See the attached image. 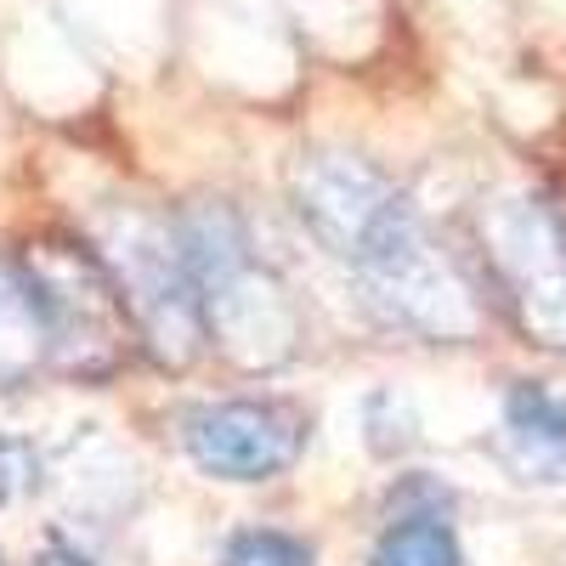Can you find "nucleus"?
<instances>
[{
    "label": "nucleus",
    "mask_w": 566,
    "mask_h": 566,
    "mask_svg": "<svg viewBox=\"0 0 566 566\" xmlns=\"http://www.w3.org/2000/svg\"><path fill=\"white\" fill-rule=\"evenodd\" d=\"M504 453L527 470V476H555L566 470V413L538 397V391H515L504 413Z\"/></svg>",
    "instance_id": "6"
},
{
    "label": "nucleus",
    "mask_w": 566,
    "mask_h": 566,
    "mask_svg": "<svg viewBox=\"0 0 566 566\" xmlns=\"http://www.w3.org/2000/svg\"><path fill=\"white\" fill-rule=\"evenodd\" d=\"M187 453L205 476L221 482H272L306 448V419L283 402H216L187 413Z\"/></svg>",
    "instance_id": "4"
},
{
    "label": "nucleus",
    "mask_w": 566,
    "mask_h": 566,
    "mask_svg": "<svg viewBox=\"0 0 566 566\" xmlns=\"http://www.w3.org/2000/svg\"><path fill=\"white\" fill-rule=\"evenodd\" d=\"M34 312H40V335H45V363H57L63 374L80 380H103L125 363L136 346V323L119 295V283L97 250H85L74 239H34L18 261Z\"/></svg>",
    "instance_id": "2"
},
{
    "label": "nucleus",
    "mask_w": 566,
    "mask_h": 566,
    "mask_svg": "<svg viewBox=\"0 0 566 566\" xmlns=\"http://www.w3.org/2000/svg\"><path fill=\"white\" fill-rule=\"evenodd\" d=\"M45 357V335H40V312L18 266L0 261V386L23 380V374Z\"/></svg>",
    "instance_id": "7"
},
{
    "label": "nucleus",
    "mask_w": 566,
    "mask_h": 566,
    "mask_svg": "<svg viewBox=\"0 0 566 566\" xmlns=\"http://www.w3.org/2000/svg\"><path fill=\"white\" fill-rule=\"evenodd\" d=\"M40 476V464H34V448L29 442H12V437H0V504H12L34 488Z\"/></svg>",
    "instance_id": "10"
},
{
    "label": "nucleus",
    "mask_w": 566,
    "mask_h": 566,
    "mask_svg": "<svg viewBox=\"0 0 566 566\" xmlns=\"http://www.w3.org/2000/svg\"><path fill=\"white\" fill-rule=\"evenodd\" d=\"M221 566H312V549L290 533H244L227 544Z\"/></svg>",
    "instance_id": "9"
},
{
    "label": "nucleus",
    "mask_w": 566,
    "mask_h": 566,
    "mask_svg": "<svg viewBox=\"0 0 566 566\" xmlns=\"http://www.w3.org/2000/svg\"><path fill=\"white\" fill-rule=\"evenodd\" d=\"M176 239L199 283L205 328L221 340V352L244 368H266L290 357L301 335L295 306L283 295V283L255 266L239 216L227 205H193L176 216Z\"/></svg>",
    "instance_id": "1"
},
{
    "label": "nucleus",
    "mask_w": 566,
    "mask_h": 566,
    "mask_svg": "<svg viewBox=\"0 0 566 566\" xmlns=\"http://www.w3.org/2000/svg\"><path fill=\"white\" fill-rule=\"evenodd\" d=\"M374 566H459L453 533L442 527V515H402L386 527Z\"/></svg>",
    "instance_id": "8"
},
{
    "label": "nucleus",
    "mask_w": 566,
    "mask_h": 566,
    "mask_svg": "<svg viewBox=\"0 0 566 566\" xmlns=\"http://www.w3.org/2000/svg\"><path fill=\"white\" fill-rule=\"evenodd\" d=\"M108 272L130 306L136 340L148 346L165 368H187L205 346V301L193 266L181 255L176 221H148V216H119L108 227Z\"/></svg>",
    "instance_id": "3"
},
{
    "label": "nucleus",
    "mask_w": 566,
    "mask_h": 566,
    "mask_svg": "<svg viewBox=\"0 0 566 566\" xmlns=\"http://www.w3.org/2000/svg\"><path fill=\"white\" fill-rule=\"evenodd\" d=\"M34 566H91V560H85L80 549H63V544H52V549H45Z\"/></svg>",
    "instance_id": "11"
},
{
    "label": "nucleus",
    "mask_w": 566,
    "mask_h": 566,
    "mask_svg": "<svg viewBox=\"0 0 566 566\" xmlns=\"http://www.w3.org/2000/svg\"><path fill=\"white\" fill-rule=\"evenodd\" d=\"M408 199L397 193V187L374 165L352 159V154H306L295 165V210L346 266L368 250V239Z\"/></svg>",
    "instance_id": "5"
}]
</instances>
